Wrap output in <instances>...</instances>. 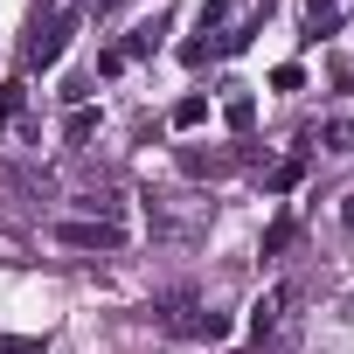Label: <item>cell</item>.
<instances>
[{
	"label": "cell",
	"mask_w": 354,
	"mask_h": 354,
	"mask_svg": "<svg viewBox=\"0 0 354 354\" xmlns=\"http://www.w3.org/2000/svg\"><path fill=\"white\" fill-rule=\"evenodd\" d=\"M153 313H160L174 333H188V340H209V347H216V340H230V319H223V313H202V306H195V292H167Z\"/></svg>",
	"instance_id": "cell-1"
},
{
	"label": "cell",
	"mask_w": 354,
	"mask_h": 354,
	"mask_svg": "<svg viewBox=\"0 0 354 354\" xmlns=\"http://www.w3.org/2000/svg\"><path fill=\"white\" fill-rule=\"evenodd\" d=\"M146 223H153V236H160V243H195V236L209 230V202L174 209V195H153V202H146Z\"/></svg>",
	"instance_id": "cell-2"
},
{
	"label": "cell",
	"mask_w": 354,
	"mask_h": 354,
	"mask_svg": "<svg viewBox=\"0 0 354 354\" xmlns=\"http://www.w3.org/2000/svg\"><path fill=\"white\" fill-rule=\"evenodd\" d=\"M77 28H84V8H63V15L49 21V28H35V42H28V70H56Z\"/></svg>",
	"instance_id": "cell-3"
},
{
	"label": "cell",
	"mask_w": 354,
	"mask_h": 354,
	"mask_svg": "<svg viewBox=\"0 0 354 354\" xmlns=\"http://www.w3.org/2000/svg\"><path fill=\"white\" fill-rule=\"evenodd\" d=\"M56 243H70V250H118V243H125V230H118V223L84 216V223H63V230H56Z\"/></svg>",
	"instance_id": "cell-4"
},
{
	"label": "cell",
	"mask_w": 354,
	"mask_h": 354,
	"mask_svg": "<svg viewBox=\"0 0 354 354\" xmlns=\"http://www.w3.org/2000/svg\"><path fill=\"white\" fill-rule=\"evenodd\" d=\"M285 306H292V285H271V292L250 306V333H257V340L278 333V326H285Z\"/></svg>",
	"instance_id": "cell-5"
},
{
	"label": "cell",
	"mask_w": 354,
	"mask_h": 354,
	"mask_svg": "<svg viewBox=\"0 0 354 354\" xmlns=\"http://www.w3.org/2000/svg\"><path fill=\"white\" fill-rule=\"evenodd\" d=\"M299 174H306V153L278 160V167H271V188H278V195H292V188H299Z\"/></svg>",
	"instance_id": "cell-6"
},
{
	"label": "cell",
	"mask_w": 354,
	"mask_h": 354,
	"mask_svg": "<svg viewBox=\"0 0 354 354\" xmlns=\"http://www.w3.org/2000/svg\"><path fill=\"white\" fill-rule=\"evenodd\" d=\"M223 118H230V132H250V125H257V104H250V97L236 91V97L223 104Z\"/></svg>",
	"instance_id": "cell-7"
},
{
	"label": "cell",
	"mask_w": 354,
	"mask_h": 354,
	"mask_svg": "<svg viewBox=\"0 0 354 354\" xmlns=\"http://www.w3.org/2000/svg\"><path fill=\"white\" fill-rule=\"evenodd\" d=\"M91 132H97V111H91V104H77V111H70V125H63V139H70V146H84Z\"/></svg>",
	"instance_id": "cell-8"
},
{
	"label": "cell",
	"mask_w": 354,
	"mask_h": 354,
	"mask_svg": "<svg viewBox=\"0 0 354 354\" xmlns=\"http://www.w3.org/2000/svg\"><path fill=\"white\" fill-rule=\"evenodd\" d=\"M209 118V97H181V104H174V125H181V132H195Z\"/></svg>",
	"instance_id": "cell-9"
},
{
	"label": "cell",
	"mask_w": 354,
	"mask_h": 354,
	"mask_svg": "<svg viewBox=\"0 0 354 354\" xmlns=\"http://www.w3.org/2000/svg\"><path fill=\"white\" fill-rule=\"evenodd\" d=\"M230 8H236V0H202V15H195V28H202V35H216Z\"/></svg>",
	"instance_id": "cell-10"
},
{
	"label": "cell",
	"mask_w": 354,
	"mask_h": 354,
	"mask_svg": "<svg viewBox=\"0 0 354 354\" xmlns=\"http://www.w3.org/2000/svg\"><path fill=\"white\" fill-rule=\"evenodd\" d=\"M21 97H28V84H21V77H15V84H8V91H0V125H8V118H21Z\"/></svg>",
	"instance_id": "cell-11"
},
{
	"label": "cell",
	"mask_w": 354,
	"mask_h": 354,
	"mask_svg": "<svg viewBox=\"0 0 354 354\" xmlns=\"http://www.w3.org/2000/svg\"><path fill=\"white\" fill-rule=\"evenodd\" d=\"M285 243H292V216H278V223H271V230H264V257H278V250H285Z\"/></svg>",
	"instance_id": "cell-12"
},
{
	"label": "cell",
	"mask_w": 354,
	"mask_h": 354,
	"mask_svg": "<svg viewBox=\"0 0 354 354\" xmlns=\"http://www.w3.org/2000/svg\"><path fill=\"white\" fill-rule=\"evenodd\" d=\"M299 84H306L299 63H278V70H271V91H299Z\"/></svg>",
	"instance_id": "cell-13"
},
{
	"label": "cell",
	"mask_w": 354,
	"mask_h": 354,
	"mask_svg": "<svg viewBox=\"0 0 354 354\" xmlns=\"http://www.w3.org/2000/svg\"><path fill=\"white\" fill-rule=\"evenodd\" d=\"M326 146H333V153H354V125L333 118V125H326Z\"/></svg>",
	"instance_id": "cell-14"
},
{
	"label": "cell",
	"mask_w": 354,
	"mask_h": 354,
	"mask_svg": "<svg viewBox=\"0 0 354 354\" xmlns=\"http://www.w3.org/2000/svg\"><path fill=\"white\" fill-rule=\"evenodd\" d=\"M0 354H49L42 340H8V333H0Z\"/></svg>",
	"instance_id": "cell-15"
},
{
	"label": "cell",
	"mask_w": 354,
	"mask_h": 354,
	"mask_svg": "<svg viewBox=\"0 0 354 354\" xmlns=\"http://www.w3.org/2000/svg\"><path fill=\"white\" fill-rule=\"evenodd\" d=\"M340 223H347V230H354V195H347V209H340Z\"/></svg>",
	"instance_id": "cell-16"
}]
</instances>
